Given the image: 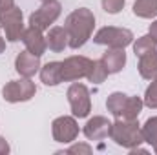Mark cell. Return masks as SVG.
I'll return each mask as SVG.
<instances>
[{
	"label": "cell",
	"mask_w": 157,
	"mask_h": 155,
	"mask_svg": "<svg viewBox=\"0 0 157 155\" xmlns=\"http://www.w3.org/2000/svg\"><path fill=\"white\" fill-rule=\"evenodd\" d=\"M93 26H95V17L90 9L78 7L73 13H70L68 18H66V26H64V29L68 33V39H70V47L71 49L82 47L91 39Z\"/></svg>",
	"instance_id": "obj_1"
},
{
	"label": "cell",
	"mask_w": 157,
	"mask_h": 155,
	"mask_svg": "<svg viewBox=\"0 0 157 155\" xmlns=\"http://www.w3.org/2000/svg\"><path fill=\"white\" fill-rule=\"evenodd\" d=\"M110 137L117 142L119 146L122 148H137L141 146V142H144V137H143V130L139 128V122L137 119H117L113 124H112V131H110Z\"/></svg>",
	"instance_id": "obj_2"
},
{
	"label": "cell",
	"mask_w": 157,
	"mask_h": 155,
	"mask_svg": "<svg viewBox=\"0 0 157 155\" xmlns=\"http://www.w3.org/2000/svg\"><path fill=\"white\" fill-rule=\"evenodd\" d=\"M133 40V33L126 28H102L95 33L93 42L101 44V46H108V47H126L130 46Z\"/></svg>",
	"instance_id": "obj_3"
},
{
	"label": "cell",
	"mask_w": 157,
	"mask_h": 155,
	"mask_svg": "<svg viewBox=\"0 0 157 155\" xmlns=\"http://www.w3.org/2000/svg\"><path fill=\"white\" fill-rule=\"evenodd\" d=\"M59 17H60V4L57 0L42 2V6H40L39 9L29 15V26L44 31V29H49V26Z\"/></svg>",
	"instance_id": "obj_4"
},
{
	"label": "cell",
	"mask_w": 157,
	"mask_h": 155,
	"mask_svg": "<svg viewBox=\"0 0 157 155\" xmlns=\"http://www.w3.org/2000/svg\"><path fill=\"white\" fill-rule=\"evenodd\" d=\"M68 100H70V106H71V112L73 115L78 119H84V117L90 115L91 112V100H90V91L84 84H71L70 89H68Z\"/></svg>",
	"instance_id": "obj_5"
},
{
	"label": "cell",
	"mask_w": 157,
	"mask_h": 155,
	"mask_svg": "<svg viewBox=\"0 0 157 155\" xmlns=\"http://www.w3.org/2000/svg\"><path fill=\"white\" fill-rule=\"evenodd\" d=\"M37 88L29 78H20V80H11L4 86L2 95L7 102H26L35 95Z\"/></svg>",
	"instance_id": "obj_6"
},
{
	"label": "cell",
	"mask_w": 157,
	"mask_h": 155,
	"mask_svg": "<svg viewBox=\"0 0 157 155\" xmlns=\"http://www.w3.org/2000/svg\"><path fill=\"white\" fill-rule=\"evenodd\" d=\"M0 26L6 31V39L9 42L22 40L24 33V24H22V11L18 7H11L4 13H0Z\"/></svg>",
	"instance_id": "obj_7"
},
{
	"label": "cell",
	"mask_w": 157,
	"mask_h": 155,
	"mask_svg": "<svg viewBox=\"0 0 157 155\" xmlns=\"http://www.w3.org/2000/svg\"><path fill=\"white\" fill-rule=\"evenodd\" d=\"M91 64H93V60H90L86 57H68L62 62V82L88 77V73L91 70Z\"/></svg>",
	"instance_id": "obj_8"
},
{
	"label": "cell",
	"mask_w": 157,
	"mask_h": 155,
	"mask_svg": "<svg viewBox=\"0 0 157 155\" xmlns=\"http://www.w3.org/2000/svg\"><path fill=\"white\" fill-rule=\"evenodd\" d=\"M53 128V139L57 142H62V144H68V142H73L78 135V126L77 120L73 117H59L53 120L51 124Z\"/></svg>",
	"instance_id": "obj_9"
},
{
	"label": "cell",
	"mask_w": 157,
	"mask_h": 155,
	"mask_svg": "<svg viewBox=\"0 0 157 155\" xmlns=\"http://www.w3.org/2000/svg\"><path fill=\"white\" fill-rule=\"evenodd\" d=\"M110 131H112V122L106 117H93L84 126V135L90 141H102L110 137Z\"/></svg>",
	"instance_id": "obj_10"
},
{
	"label": "cell",
	"mask_w": 157,
	"mask_h": 155,
	"mask_svg": "<svg viewBox=\"0 0 157 155\" xmlns=\"http://www.w3.org/2000/svg\"><path fill=\"white\" fill-rule=\"evenodd\" d=\"M15 70H17L22 77L31 78L40 70V57L29 53L28 49L22 51V53L17 57V60H15Z\"/></svg>",
	"instance_id": "obj_11"
},
{
	"label": "cell",
	"mask_w": 157,
	"mask_h": 155,
	"mask_svg": "<svg viewBox=\"0 0 157 155\" xmlns=\"http://www.w3.org/2000/svg\"><path fill=\"white\" fill-rule=\"evenodd\" d=\"M22 42L26 44V49L29 51V53H33V55H44V51H46V39L42 37V31L37 29V28H28V29H24V33H22Z\"/></svg>",
	"instance_id": "obj_12"
},
{
	"label": "cell",
	"mask_w": 157,
	"mask_h": 155,
	"mask_svg": "<svg viewBox=\"0 0 157 155\" xmlns=\"http://www.w3.org/2000/svg\"><path fill=\"white\" fill-rule=\"evenodd\" d=\"M101 60H102V64H104V68L108 70L110 75L112 73H119L124 68V64H126V53H124L122 47H110L102 55Z\"/></svg>",
	"instance_id": "obj_13"
},
{
	"label": "cell",
	"mask_w": 157,
	"mask_h": 155,
	"mask_svg": "<svg viewBox=\"0 0 157 155\" xmlns=\"http://www.w3.org/2000/svg\"><path fill=\"white\" fill-rule=\"evenodd\" d=\"M46 46L55 53H60L66 46H70V39H68L66 29L64 28H51L48 31V37H46Z\"/></svg>",
	"instance_id": "obj_14"
},
{
	"label": "cell",
	"mask_w": 157,
	"mask_h": 155,
	"mask_svg": "<svg viewBox=\"0 0 157 155\" xmlns=\"http://www.w3.org/2000/svg\"><path fill=\"white\" fill-rule=\"evenodd\" d=\"M139 73L146 80L157 78V51L155 49L141 57V60H139Z\"/></svg>",
	"instance_id": "obj_15"
},
{
	"label": "cell",
	"mask_w": 157,
	"mask_h": 155,
	"mask_svg": "<svg viewBox=\"0 0 157 155\" xmlns=\"http://www.w3.org/2000/svg\"><path fill=\"white\" fill-rule=\"evenodd\" d=\"M40 78L46 86H57L62 82V62H48L40 70Z\"/></svg>",
	"instance_id": "obj_16"
},
{
	"label": "cell",
	"mask_w": 157,
	"mask_h": 155,
	"mask_svg": "<svg viewBox=\"0 0 157 155\" xmlns=\"http://www.w3.org/2000/svg\"><path fill=\"white\" fill-rule=\"evenodd\" d=\"M126 100H128V95H124V93H121V91H115V93H112V95L108 97L106 108H108V112L115 117V119H121L122 110H124V106H126Z\"/></svg>",
	"instance_id": "obj_17"
},
{
	"label": "cell",
	"mask_w": 157,
	"mask_h": 155,
	"mask_svg": "<svg viewBox=\"0 0 157 155\" xmlns=\"http://www.w3.org/2000/svg\"><path fill=\"white\" fill-rule=\"evenodd\" d=\"M133 15H137L141 18H155L157 0H137L133 4Z\"/></svg>",
	"instance_id": "obj_18"
},
{
	"label": "cell",
	"mask_w": 157,
	"mask_h": 155,
	"mask_svg": "<svg viewBox=\"0 0 157 155\" xmlns=\"http://www.w3.org/2000/svg\"><path fill=\"white\" fill-rule=\"evenodd\" d=\"M143 130V137H144V142L152 144L154 152L157 153V117H150L144 126L141 128Z\"/></svg>",
	"instance_id": "obj_19"
},
{
	"label": "cell",
	"mask_w": 157,
	"mask_h": 155,
	"mask_svg": "<svg viewBox=\"0 0 157 155\" xmlns=\"http://www.w3.org/2000/svg\"><path fill=\"white\" fill-rule=\"evenodd\" d=\"M143 104H144V102H143L139 97H128L126 106H124V110H122L121 119H128V120L137 119L139 113H141V110H143Z\"/></svg>",
	"instance_id": "obj_20"
},
{
	"label": "cell",
	"mask_w": 157,
	"mask_h": 155,
	"mask_svg": "<svg viewBox=\"0 0 157 155\" xmlns=\"http://www.w3.org/2000/svg\"><path fill=\"white\" fill-rule=\"evenodd\" d=\"M155 46H157V42L152 39V35H144V37L137 39V42L133 44V53H135L137 57H143V55L154 51Z\"/></svg>",
	"instance_id": "obj_21"
},
{
	"label": "cell",
	"mask_w": 157,
	"mask_h": 155,
	"mask_svg": "<svg viewBox=\"0 0 157 155\" xmlns=\"http://www.w3.org/2000/svg\"><path fill=\"white\" fill-rule=\"evenodd\" d=\"M110 73H108V70L104 68V64H102V60H93V64H91V70H90V73H88V80L90 82H95V84H101L104 78L108 77Z\"/></svg>",
	"instance_id": "obj_22"
},
{
	"label": "cell",
	"mask_w": 157,
	"mask_h": 155,
	"mask_svg": "<svg viewBox=\"0 0 157 155\" xmlns=\"http://www.w3.org/2000/svg\"><path fill=\"white\" fill-rule=\"evenodd\" d=\"M144 104L148 108L157 110V78H154V82L148 86V89L144 93Z\"/></svg>",
	"instance_id": "obj_23"
},
{
	"label": "cell",
	"mask_w": 157,
	"mask_h": 155,
	"mask_svg": "<svg viewBox=\"0 0 157 155\" xmlns=\"http://www.w3.org/2000/svg\"><path fill=\"white\" fill-rule=\"evenodd\" d=\"M124 6V0H102V9L110 15H115L122 9Z\"/></svg>",
	"instance_id": "obj_24"
},
{
	"label": "cell",
	"mask_w": 157,
	"mask_h": 155,
	"mask_svg": "<svg viewBox=\"0 0 157 155\" xmlns=\"http://www.w3.org/2000/svg\"><path fill=\"white\" fill-rule=\"evenodd\" d=\"M93 148L88 146V144H73L71 148L66 150V153H91Z\"/></svg>",
	"instance_id": "obj_25"
},
{
	"label": "cell",
	"mask_w": 157,
	"mask_h": 155,
	"mask_svg": "<svg viewBox=\"0 0 157 155\" xmlns=\"http://www.w3.org/2000/svg\"><path fill=\"white\" fill-rule=\"evenodd\" d=\"M13 6H15V0H0V13L11 9Z\"/></svg>",
	"instance_id": "obj_26"
},
{
	"label": "cell",
	"mask_w": 157,
	"mask_h": 155,
	"mask_svg": "<svg viewBox=\"0 0 157 155\" xmlns=\"http://www.w3.org/2000/svg\"><path fill=\"white\" fill-rule=\"evenodd\" d=\"M6 153H9V144L0 137V155H6Z\"/></svg>",
	"instance_id": "obj_27"
},
{
	"label": "cell",
	"mask_w": 157,
	"mask_h": 155,
	"mask_svg": "<svg viewBox=\"0 0 157 155\" xmlns=\"http://www.w3.org/2000/svg\"><path fill=\"white\" fill-rule=\"evenodd\" d=\"M150 35H152V39L157 42V20L150 24Z\"/></svg>",
	"instance_id": "obj_28"
},
{
	"label": "cell",
	"mask_w": 157,
	"mask_h": 155,
	"mask_svg": "<svg viewBox=\"0 0 157 155\" xmlns=\"http://www.w3.org/2000/svg\"><path fill=\"white\" fill-rule=\"evenodd\" d=\"M0 28H2V26H0ZM4 49H6V42H4V39L0 37V53H2Z\"/></svg>",
	"instance_id": "obj_29"
},
{
	"label": "cell",
	"mask_w": 157,
	"mask_h": 155,
	"mask_svg": "<svg viewBox=\"0 0 157 155\" xmlns=\"http://www.w3.org/2000/svg\"><path fill=\"white\" fill-rule=\"evenodd\" d=\"M42 2H49V0H42Z\"/></svg>",
	"instance_id": "obj_30"
}]
</instances>
